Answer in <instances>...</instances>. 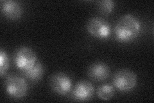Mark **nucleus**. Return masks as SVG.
Instances as JSON below:
<instances>
[{"label": "nucleus", "instance_id": "obj_6", "mask_svg": "<svg viewBox=\"0 0 154 103\" xmlns=\"http://www.w3.org/2000/svg\"><path fill=\"white\" fill-rule=\"evenodd\" d=\"M51 90L60 95L68 94L72 89V82L69 77L63 72H57L49 79Z\"/></svg>", "mask_w": 154, "mask_h": 103}, {"label": "nucleus", "instance_id": "obj_2", "mask_svg": "<svg viewBox=\"0 0 154 103\" xmlns=\"http://www.w3.org/2000/svg\"><path fill=\"white\" fill-rule=\"evenodd\" d=\"M6 92L8 95L15 98L21 99L28 93V83L24 78L18 75L11 74L7 76L5 81Z\"/></svg>", "mask_w": 154, "mask_h": 103}, {"label": "nucleus", "instance_id": "obj_9", "mask_svg": "<svg viewBox=\"0 0 154 103\" xmlns=\"http://www.w3.org/2000/svg\"><path fill=\"white\" fill-rule=\"evenodd\" d=\"M88 74L96 81H102L108 79L110 74V70L108 65L103 63H95L89 66Z\"/></svg>", "mask_w": 154, "mask_h": 103}, {"label": "nucleus", "instance_id": "obj_12", "mask_svg": "<svg viewBox=\"0 0 154 103\" xmlns=\"http://www.w3.org/2000/svg\"><path fill=\"white\" fill-rule=\"evenodd\" d=\"M98 11L103 15H109L112 13L115 7V3L111 0H102L96 4Z\"/></svg>", "mask_w": 154, "mask_h": 103}, {"label": "nucleus", "instance_id": "obj_13", "mask_svg": "<svg viewBox=\"0 0 154 103\" xmlns=\"http://www.w3.org/2000/svg\"><path fill=\"white\" fill-rule=\"evenodd\" d=\"M8 57L7 53L1 50L0 52V76L3 77L4 74H5L8 68Z\"/></svg>", "mask_w": 154, "mask_h": 103}, {"label": "nucleus", "instance_id": "obj_4", "mask_svg": "<svg viewBox=\"0 0 154 103\" xmlns=\"http://www.w3.org/2000/svg\"><path fill=\"white\" fill-rule=\"evenodd\" d=\"M137 76L134 72L128 69H122L116 72L112 82L114 87L120 92H129L137 85Z\"/></svg>", "mask_w": 154, "mask_h": 103}, {"label": "nucleus", "instance_id": "obj_10", "mask_svg": "<svg viewBox=\"0 0 154 103\" xmlns=\"http://www.w3.org/2000/svg\"><path fill=\"white\" fill-rule=\"evenodd\" d=\"M23 76L26 77L27 79L32 81H37L42 79V77L44 75L45 68L42 63L39 61H37L32 68L23 71Z\"/></svg>", "mask_w": 154, "mask_h": 103}, {"label": "nucleus", "instance_id": "obj_1", "mask_svg": "<svg viewBox=\"0 0 154 103\" xmlns=\"http://www.w3.org/2000/svg\"><path fill=\"white\" fill-rule=\"evenodd\" d=\"M141 31L139 19L132 14H125L120 18L114 27L115 37L121 42H129L135 40Z\"/></svg>", "mask_w": 154, "mask_h": 103}, {"label": "nucleus", "instance_id": "obj_3", "mask_svg": "<svg viewBox=\"0 0 154 103\" xmlns=\"http://www.w3.org/2000/svg\"><path fill=\"white\" fill-rule=\"evenodd\" d=\"M86 29L91 36L100 40H105L111 34V27L105 19L94 16L91 18L86 24Z\"/></svg>", "mask_w": 154, "mask_h": 103}, {"label": "nucleus", "instance_id": "obj_7", "mask_svg": "<svg viewBox=\"0 0 154 103\" xmlns=\"http://www.w3.org/2000/svg\"><path fill=\"white\" fill-rule=\"evenodd\" d=\"M94 92V88L92 83L83 80L76 83L72 92V94L76 101H87L91 99Z\"/></svg>", "mask_w": 154, "mask_h": 103}, {"label": "nucleus", "instance_id": "obj_11", "mask_svg": "<svg viewBox=\"0 0 154 103\" xmlns=\"http://www.w3.org/2000/svg\"><path fill=\"white\" fill-rule=\"evenodd\" d=\"M97 94L100 99L108 101L113 97L114 94V88L110 85H103L98 88Z\"/></svg>", "mask_w": 154, "mask_h": 103}, {"label": "nucleus", "instance_id": "obj_5", "mask_svg": "<svg viewBox=\"0 0 154 103\" xmlns=\"http://www.w3.org/2000/svg\"><path fill=\"white\" fill-rule=\"evenodd\" d=\"M14 63L22 72L32 68L37 62V56L32 49L27 47L18 48L14 55Z\"/></svg>", "mask_w": 154, "mask_h": 103}, {"label": "nucleus", "instance_id": "obj_8", "mask_svg": "<svg viewBox=\"0 0 154 103\" xmlns=\"http://www.w3.org/2000/svg\"><path fill=\"white\" fill-rule=\"evenodd\" d=\"M1 10L3 15L10 19H18L23 14V8L20 3L13 0L1 2Z\"/></svg>", "mask_w": 154, "mask_h": 103}]
</instances>
